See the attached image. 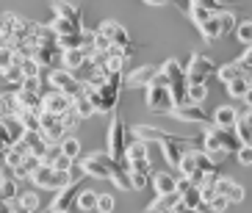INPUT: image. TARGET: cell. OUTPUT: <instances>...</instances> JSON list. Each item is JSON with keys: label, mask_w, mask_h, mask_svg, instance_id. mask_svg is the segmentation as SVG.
<instances>
[{"label": "cell", "mask_w": 252, "mask_h": 213, "mask_svg": "<svg viewBox=\"0 0 252 213\" xmlns=\"http://www.w3.org/2000/svg\"><path fill=\"white\" fill-rule=\"evenodd\" d=\"M81 94L89 97L94 114H111V111L117 108V103H119V91H117V89H111L108 83L100 86V89L89 86V83H81Z\"/></svg>", "instance_id": "6da1fadb"}, {"label": "cell", "mask_w": 252, "mask_h": 213, "mask_svg": "<svg viewBox=\"0 0 252 213\" xmlns=\"http://www.w3.org/2000/svg\"><path fill=\"white\" fill-rule=\"evenodd\" d=\"M163 75H166V81H169V91H172V97H175V105H183V100H186V72H183V66H180V61L178 59H169L163 66H158Z\"/></svg>", "instance_id": "7a4b0ae2"}, {"label": "cell", "mask_w": 252, "mask_h": 213, "mask_svg": "<svg viewBox=\"0 0 252 213\" xmlns=\"http://www.w3.org/2000/svg\"><path fill=\"white\" fill-rule=\"evenodd\" d=\"M183 72H186V83H208V78L216 72V64L202 53H191Z\"/></svg>", "instance_id": "3957f363"}, {"label": "cell", "mask_w": 252, "mask_h": 213, "mask_svg": "<svg viewBox=\"0 0 252 213\" xmlns=\"http://www.w3.org/2000/svg\"><path fill=\"white\" fill-rule=\"evenodd\" d=\"M47 86H50V91H61V94H67V97L81 94V81L69 69H50Z\"/></svg>", "instance_id": "277c9868"}, {"label": "cell", "mask_w": 252, "mask_h": 213, "mask_svg": "<svg viewBox=\"0 0 252 213\" xmlns=\"http://www.w3.org/2000/svg\"><path fill=\"white\" fill-rule=\"evenodd\" d=\"M39 133H42V139L47 141V144H59L64 136H69L67 130H64V125H61L59 117H53V114H47V111H39Z\"/></svg>", "instance_id": "5b68a950"}, {"label": "cell", "mask_w": 252, "mask_h": 213, "mask_svg": "<svg viewBox=\"0 0 252 213\" xmlns=\"http://www.w3.org/2000/svg\"><path fill=\"white\" fill-rule=\"evenodd\" d=\"M147 108L156 114H169L175 108V97L169 86H147Z\"/></svg>", "instance_id": "8992f818"}, {"label": "cell", "mask_w": 252, "mask_h": 213, "mask_svg": "<svg viewBox=\"0 0 252 213\" xmlns=\"http://www.w3.org/2000/svg\"><path fill=\"white\" fill-rule=\"evenodd\" d=\"M175 191L180 194V205H183V208H191V211L205 213V202H202L200 188H197L194 183H189L186 177H180V180H178V188H175Z\"/></svg>", "instance_id": "52a82bcc"}, {"label": "cell", "mask_w": 252, "mask_h": 213, "mask_svg": "<svg viewBox=\"0 0 252 213\" xmlns=\"http://www.w3.org/2000/svg\"><path fill=\"white\" fill-rule=\"evenodd\" d=\"M125 122L122 119H114L111 127H108V155H111L114 161H122V152H125Z\"/></svg>", "instance_id": "ba28073f"}, {"label": "cell", "mask_w": 252, "mask_h": 213, "mask_svg": "<svg viewBox=\"0 0 252 213\" xmlns=\"http://www.w3.org/2000/svg\"><path fill=\"white\" fill-rule=\"evenodd\" d=\"M97 33H103L114 47H133V42H130V36H127L125 25H119V22H114V20H105L103 25L97 28Z\"/></svg>", "instance_id": "9c48e42d"}, {"label": "cell", "mask_w": 252, "mask_h": 213, "mask_svg": "<svg viewBox=\"0 0 252 213\" xmlns=\"http://www.w3.org/2000/svg\"><path fill=\"white\" fill-rule=\"evenodd\" d=\"M42 111H47L53 117H61V114L72 111V97L61 94V91H47V94H42Z\"/></svg>", "instance_id": "30bf717a"}, {"label": "cell", "mask_w": 252, "mask_h": 213, "mask_svg": "<svg viewBox=\"0 0 252 213\" xmlns=\"http://www.w3.org/2000/svg\"><path fill=\"white\" fill-rule=\"evenodd\" d=\"M214 191L222 194V197H227L230 202H244L247 199V188L241 183H236V180H230V177H216Z\"/></svg>", "instance_id": "8fae6325"}, {"label": "cell", "mask_w": 252, "mask_h": 213, "mask_svg": "<svg viewBox=\"0 0 252 213\" xmlns=\"http://www.w3.org/2000/svg\"><path fill=\"white\" fill-rule=\"evenodd\" d=\"M169 114L175 119H180V122H194V125H202V122H205V125H208V114L202 111V105L183 103V105H175Z\"/></svg>", "instance_id": "7c38bea8"}, {"label": "cell", "mask_w": 252, "mask_h": 213, "mask_svg": "<svg viewBox=\"0 0 252 213\" xmlns=\"http://www.w3.org/2000/svg\"><path fill=\"white\" fill-rule=\"evenodd\" d=\"M205 130H208V133H214V139L219 141V147L224 150V155H227V152H236V150L241 147V141L236 139V133H233V130H227V127H216V125H208Z\"/></svg>", "instance_id": "4fadbf2b"}, {"label": "cell", "mask_w": 252, "mask_h": 213, "mask_svg": "<svg viewBox=\"0 0 252 213\" xmlns=\"http://www.w3.org/2000/svg\"><path fill=\"white\" fill-rule=\"evenodd\" d=\"M180 205V194L172 191V194H156V199L147 205L144 213H172L175 208Z\"/></svg>", "instance_id": "5bb4252c"}, {"label": "cell", "mask_w": 252, "mask_h": 213, "mask_svg": "<svg viewBox=\"0 0 252 213\" xmlns=\"http://www.w3.org/2000/svg\"><path fill=\"white\" fill-rule=\"evenodd\" d=\"M50 11H53V17H61V20H67V22H72V25H78V28H83L81 11H78L72 3H67V0H53Z\"/></svg>", "instance_id": "9a60e30c"}, {"label": "cell", "mask_w": 252, "mask_h": 213, "mask_svg": "<svg viewBox=\"0 0 252 213\" xmlns=\"http://www.w3.org/2000/svg\"><path fill=\"white\" fill-rule=\"evenodd\" d=\"M156 72H158V66L144 64V66H139V69H133L127 78H122V83H125V86H130V89L150 86V81H153V75H156Z\"/></svg>", "instance_id": "2e32d148"}, {"label": "cell", "mask_w": 252, "mask_h": 213, "mask_svg": "<svg viewBox=\"0 0 252 213\" xmlns=\"http://www.w3.org/2000/svg\"><path fill=\"white\" fill-rule=\"evenodd\" d=\"M224 89H227V94L233 97V100H250L252 81H250V75H238V78L224 83Z\"/></svg>", "instance_id": "e0dca14e"}, {"label": "cell", "mask_w": 252, "mask_h": 213, "mask_svg": "<svg viewBox=\"0 0 252 213\" xmlns=\"http://www.w3.org/2000/svg\"><path fill=\"white\" fill-rule=\"evenodd\" d=\"M75 197H78V183H69L67 188H59V191H56V199L50 202L47 211H69Z\"/></svg>", "instance_id": "ac0fdd59"}, {"label": "cell", "mask_w": 252, "mask_h": 213, "mask_svg": "<svg viewBox=\"0 0 252 213\" xmlns=\"http://www.w3.org/2000/svg\"><path fill=\"white\" fill-rule=\"evenodd\" d=\"M23 144H25V152L33 155V158H39V161H42V155H45L47 150H50V144H47V141L42 139V133H31V130H25Z\"/></svg>", "instance_id": "d6986e66"}, {"label": "cell", "mask_w": 252, "mask_h": 213, "mask_svg": "<svg viewBox=\"0 0 252 213\" xmlns=\"http://www.w3.org/2000/svg\"><path fill=\"white\" fill-rule=\"evenodd\" d=\"M14 100H17V105H20V111H31V114H39V111H42V94H36V91L17 89Z\"/></svg>", "instance_id": "ffe728a7"}, {"label": "cell", "mask_w": 252, "mask_h": 213, "mask_svg": "<svg viewBox=\"0 0 252 213\" xmlns=\"http://www.w3.org/2000/svg\"><path fill=\"white\" fill-rule=\"evenodd\" d=\"M238 108L236 105H219V108L214 111V125L216 127H227V130H233V125L238 122Z\"/></svg>", "instance_id": "44dd1931"}, {"label": "cell", "mask_w": 252, "mask_h": 213, "mask_svg": "<svg viewBox=\"0 0 252 213\" xmlns=\"http://www.w3.org/2000/svg\"><path fill=\"white\" fill-rule=\"evenodd\" d=\"M150 183H153L156 194H172L178 188V177H172L169 172H153L150 175Z\"/></svg>", "instance_id": "7402d4cb"}, {"label": "cell", "mask_w": 252, "mask_h": 213, "mask_svg": "<svg viewBox=\"0 0 252 213\" xmlns=\"http://www.w3.org/2000/svg\"><path fill=\"white\" fill-rule=\"evenodd\" d=\"M233 133H236V139L241 141V147H250L252 144V125H250V111L238 117V122L233 125Z\"/></svg>", "instance_id": "603a6c76"}, {"label": "cell", "mask_w": 252, "mask_h": 213, "mask_svg": "<svg viewBox=\"0 0 252 213\" xmlns=\"http://www.w3.org/2000/svg\"><path fill=\"white\" fill-rule=\"evenodd\" d=\"M59 152H61V158H67V161L75 163L81 158V141L75 139V136H64L59 141Z\"/></svg>", "instance_id": "cb8c5ba5"}, {"label": "cell", "mask_w": 252, "mask_h": 213, "mask_svg": "<svg viewBox=\"0 0 252 213\" xmlns=\"http://www.w3.org/2000/svg\"><path fill=\"white\" fill-rule=\"evenodd\" d=\"M3 122V130H6V136H8V141L14 144V141H23V136H25V127H23V122L17 117H3L0 119Z\"/></svg>", "instance_id": "d4e9b609"}, {"label": "cell", "mask_w": 252, "mask_h": 213, "mask_svg": "<svg viewBox=\"0 0 252 213\" xmlns=\"http://www.w3.org/2000/svg\"><path fill=\"white\" fill-rule=\"evenodd\" d=\"M31 59L36 61L39 66H50L56 59H61V50H59V47H33Z\"/></svg>", "instance_id": "484cf974"}, {"label": "cell", "mask_w": 252, "mask_h": 213, "mask_svg": "<svg viewBox=\"0 0 252 213\" xmlns=\"http://www.w3.org/2000/svg\"><path fill=\"white\" fill-rule=\"evenodd\" d=\"M81 169H83V177H94V180H108V172L103 169V163H97L92 155H86L81 161Z\"/></svg>", "instance_id": "4316f807"}, {"label": "cell", "mask_w": 252, "mask_h": 213, "mask_svg": "<svg viewBox=\"0 0 252 213\" xmlns=\"http://www.w3.org/2000/svg\"><path fill=\"white\" fill-rule=\"evenodd\" d=\"M161 152H163V158H166V163L178 169V163H180V158H183L186 150H183V144H178V141H163Z\"/></svg>", "instance_id": "83f0119b"}, {"label": "cell", "mask_w": 252, "mask_h": 213, "mask_svg": "<svg viewBox=\"0 0 252 213\" xmlns=\"http://www.w3.org/2000/svg\"><path fill=\"white\" fill-rule=\"evenodd\" d=\"M72 114L78 119H89V117H94V108H92V103H89V97L86 94H75L72 97Z\"/></svg>", "instance_id": "f1b7e54d"}, {"label": "cell", "mask_w": 252, "mask_h": 213, "mask_svg": "<svg viewBox=\"0 0 252 213\" xmlns=\"http://www.w3.org/2000/svg\"><path fill=\"white\" fill-rule=\"evenodd\" d=\"M39 163H42L39 158H33V155H25V158H23V163H17L14 169H11V175H14V180H28V177H31V172L36 169Z\"/></svg>", "instance_id": "f546056e"}, {"label": "cell", "mask_w": 252, "mask_h": 213, "mask_svg": "<svg viewBox=\"0 0 252 213\" xmlns=\"http://www.w3.org/2000/svg\"><path fill=\"white\" fill-rule=\"evenodd\" d=\"M205 97H208V83H189V86H186V103L202 105Z\"/></svg>", "instance_id": "4dcf8cb0"}, {"label": "cell", "mask_w": 252, "mask_h": 213, "mask_svg": "<svg viewBox=\"0 0 252 213\" xmlns=\"http://www.w3.org/2000/svg\"><path fill=\"white\" fill-rule=\"evenodd\" d=\"M61 61H64V69H78V66L86 64V50H64L61 53Z\"/></svg>", "instance_id": "1f68e13d"}, {"label": "cell", "mask_w": 252, "mask_h": 213, "mask_svg": "<svg viewBox=\"0 0 252 213\" xmlns=\"http://www.w3.org/2000/svg\"><path fill=\"white\" fill-rule=\"evenodd\" d=\"M47 28H50L56 36H69V33H75V30H83V28H78V25H72V22L61 20V17H53V20L47 22Z\"/></svg>", "instance_id": "d6a6232c"}, {"label": "cell", "mask_w": 252, "mask_h": 213, "mask_svg": "<svg viewBox=\"0 0 252 213\" xmlns=\"http://www.w3.org/2000/svg\"><path fill=\"white\" fill-rule=\"evenodd\" d=\"M17 197H20L17 180L14 177H3V180H0V199H3V202H14Z\"/></svg>", "instance_id": "836d02e7"}, {"label": "cell", "mask_w": 252, "mask_h": 213, "mask_svg": "<svg viewBox=\"0 0 252 213\" xmlns=\"http://www.w3.org/2000/svg\"><path fill=\"white\" fill-rule=\"evenodd\" d=\"M200 33H202V39H208V42H216V39L222 36V30H219V20H216V14L214 17H208L205 22L200 25Z\"/></svg>", "instance_id": "e575fe53"}, {"label": "cell", "mask_w": 252, "mask_h": 213, "mask_svg": "<svg viewBox=\"0 0 252 213\" xmlns=\"http://www.w3.org/2000/svg\"><path fill=\"white\" fill-rule=\"evenodd\" d=\"M17 208H23L25 213H36L39 211V194L36 191H23L17 197Z\"/></svg>", "instance_id": "d590c367"}, {"label": "cell", "mask_w": 252, "mask_h": 213, "mask_svg": "<svg viewBox=\"0 0 252 213\" xmlns=\"http://www.w3.org/2000/svg\"><path fill=\"white\" fill-rule=\"evenodd\" d=\"M94 202H97V194L94 191H78V197H75V208L78 211H83V213H89V211H94Z\"/></svg>", "instance_id": "8d00e7d4"}, {"label": "cell", "mask_w": 252, "mask_h": 213, "mask_svg": "<svg viewBox=\"0 0 252 213\" xmlns=\"http://www.w3.org/2000/svg\"><path fill=\"white\" fill-rule=\"evenodd\" d=\"M216 75H219L222 83H227V81H233L238 75H247V72H241V66H238L236 61H230V64H224V66H216Z\"/></svg>", "instance_id": "74e56055"}, {"label": "cell", "mask_w": 252, "mask_h": 213, "mask_svg": "<svg viewBox=\"0 0 252 213\" xmlns=\"http://www.w3.org/2000/svg\"><path fill=\"white\" fill-rule=\"evenodd\" d=\"M17 66H20L23 78H39V75H42V66H39L33 59H20V61H17Z\"/></svg>", "instance_id": "f35d334b"}, {"label": "cell", "mask_w": 252, "mask_h": 213, "mask_svg": "<svg viewBox=\"0 0 252 213\" xmlns=\"http://www.w3.org/2000/svg\"><path fill=\"white\" fill-rule=\"evenodd\" d=\"M114 208H117V199L111 194H97V202H94L97 213H114Z\"/></svg>", "instance_id": "ab89813d"}, {"label": "cell", "mask_w": 252, "mask_h": 213, "mask_svg": "<svg viewBox=\"0 0 252 213\" xmlns=\"http://www.w3.org/2000/svg\"><path fill=\"white\" fill-rule=\"evenodd\" d=\"M17 119L23 122V127H25V130L39 133V117H36V114H31V111H20V114H17Z\"/></svg>", "instance_id": "60d3db41"}, {"label": "cell", "mask_w": 252, "mask_h": 213, "mask_svg": "<svg viewBox=\"0 0 252 213\" xmlns=\"http://www.w3.org/2000/svg\"><path fill=\"white\" fill-rule=\"evenodd\" d=\"M236 36H238V42L244 44V47L252 44V22L250 20H244L241 25H236Z\"/></svg>", "instance_id": "b9f144b4"}, {"label": "cell", "mask_w": 252, "mask_h": 213, "mask_svg": "<svg viewBox=\"0 0 252 213\" xmlns=\"http://www.w3.org/2000/svg\"><path fill=\"white\" fill-rule=\"evenodd\" d=\"M216 20H219V30H222V36L227 33V30L236 28V14H233V11H219Z\"/></svg>", "instance_id": "7bdbcfd3"}, {"label": "cell", "mask_w": 252, "mask_h": 213, "mask_svg": "<svg viewBox=\"0 0 252 213\" xmlns=\"http://www.w3.org/2000/svg\"><path fill=\"white\" fill-rule=\"evenodd\" d=\"M230 205H233V202H230L227 197H222V194H214V199H211V202H208L205 208H208L211 213H224Z\"/></svg>", "instance_id": "ee69618b"}, {"label": "cell", "mask_w": 252, "mask_h": 213, "mask_svg": "<svg viewBox=\"0 0 252 213\" xmlns=\"http://www.w3.org/2000/svg\"><path fill=\"white\" fill-rule=\"evenodd\" d=\"M14 64H17V56L8 50V47H3V50H0V75L6 72V69H11Z\"/></svg>", "instance_id": "f6af8a7d"}, {"label": "cell", "mask_w": 252, "mask_h": 213, "mask_svg": "<svg viewBox=\"0 0 252 213\" xmlns=\"http://www.w3.org/2000/svg\"><path fill=\"white\" fill-rule=\"evenodd\" d=\"M23 158H25V155H20L17 150L8 147L6 152H3V166H6V169H14L17 163H23Z\"/></svg>", "instance_id": "bcb514c9"}, {"label": "cell", "mask_w": 252, "mask_h": 213, "mask_svg": "<svg viewBox=\"0 0 252 213\" xmlns=\"http://www.w3.org/2000/svg\"><path fill=\"white\" fill-rule=\"evenodd\" d=\"M127 172H141V175H153V163H150V158H144V161H133L127 163Z\"/></svg>", "instance_id": "7dc6e473"}, {"label": "cell", "mask_w": 252, "mask_h": 213, "mask_svg": "<svg viewBox=\"0 0 252 213\" xmlns=\"http://www.w3.org/2000/svg\"><path fill=\"white\" fill-rule=\"evenodd\" d=\"M191 6H200V8H205V11H214V14H219V11H224L219 0H191Z\"/></svg>", "instance_id": "c3c4849f"}, {"label": "cell", "mask_w": 252, "mask_h": 213, "mask_svg": "<svg viewBox=\"0 0 252 213\" xmlns=\"http://www.w3.org/2000/svg\"><path fill=\"white\" fill-rule=\"evenodd\" d=\"M0 78H3V81H8V83H14V86H20V83H23V72H20V66H17V64L11 66V69H6Z\"/></svg>", "instance_id": "681fc988"}, {"label": "cell", "mask_w": 252, "mask_h": 213, "mask_svg": "<svg viewBox=\"0 0 252 213\" xmlns=\"http://www.w3.org/2000/svg\"><path fill=\"white\" fill-rule=\"evenodd\" d=\"M61 125H64V130H75V127H78V125H81V119H78V117H75V114H72V111H67V114H61Z\"/></svg>", "instance_id": "f907efd6"}, {"label": "cell", "mask_w": 252, "mask_h": 213, "mask_svg": "<svg viewBox=\"0 0 252 213\" xmlns=\"http://www.w3.org/2000/svg\"><path fill=\"white\" fill-rule=\"evenodd\" d=\"M236 158L241 166H252V147H238L236 150Z\"/></svg>", "instance_id": "816d5d0a"}, {"label": "cell", "mask_w": 252, "mask_h": 213, "mask_svg": "<svg viewBox=\"0 0 252 213\" xmlns=\"http://www.w3.org/2000/svg\"><path fill=\"white\" fill-rule=\"evenodd\" d=\"M20 89H25V91H36V94H39V89H42V78H23Z\"/></svg>", "instance_id": "f5cc1de1"}, {"label": "cell", "mask_w": 252, "mask_h": 213, "mask_svg": "<svg viewBox=\"0 0 252 213\" xmlns=\"http://www.w3.org/2000/svg\"><path fill=\"white\" fill-rule=\"evenodd\" d=\"M67 175H69V183H78V180L83 177L81 163H69V166H67Z\"/></svg>", "instance_id": "db71d44e"}, {"label": "cell", "mask_w": 252, "mask_h": 213, "mask_svg": "<svg viewBox=\"0 0 252 213\" xmlns=\"http://www.w3.org/2000/svg\"><path fill=\"white\" fill-rule=\"evenodd\" d=\"M17 89H20V86H14V83H8V81H3V78H0V97H8V94H14Z\"/></svg>", "instance_id": "11a10c76"}, {"label": "cell", "mask_w": 252, "mask_h": 213, "mask_svg": "<svg viewBox=\"0 0 252 213\" xmlns=\"http://www.w3.org/2000/svg\"><path fill=\"white\" fill-rule=\"evenodd\" d=\"M11 97V94H8ZM8 97H0V119L8 117Z\"/></svg>", "instance_id": "9f6ffc18"}, {"label": "cell", "mask_w": 252, "mask_h": 213, "mask_svg": "<svg viewBox=\"0 0 252 213\" xmlns=\"http://www.w3.org/2000/svg\"><path fill=\"white\" fill-rule=\"evenodd\" d=\"M147 6H172V3H178V0H144Z\"/></svg>", "instance_id": "6f0895ef"}, {"label": "cell", "mask_w": 252, "mask_h": 213, "mask_svg": "<svg viewBox=\"0 0 252 213\" xmlns=\"http://www.w3.org/2000/svg\"><path fill=\"white\" fill-rule=\"evenodd\" d=\"M175 213H200V211H191V208H183V205H178V208H175Z\"/></svg>", "instance_id": "680465c9"}, {"label": "cell", "mask_w": 252, "mask_h": 213, "mask_svg": "<svg viewBox=\"0 0 252 213\" xmlns=\"http://www.w3.org/2000/svg\"><path fill=\"white\" fill-rule=\"evenodd\" d=\"M0 213H11V205H8V202H3V199H0Z\"/></svg>", "instance_id": "91938a15"}, {"label": "cell", "mask_w": 252, "mask_h": 213, "mask_svg": "<svg viewBox=\"0 0 252 213\" xmlns=\"http://www.w3.org/2000/svg\"><path fill=\"white\" fill-rule=\"evenodd\" d=\"M0 141H8V136H6V130H3V122H0ZM8 147H11V141H8Z\"/></svg>", "instance_id": "94428289"}, {"label": "cell", "mask_w": 252, "mask_h": 213, "mask_svg": "<svg viewBox=\"0 0 252 213\" xmlns=\"http://www.w3.org/2000/svg\"><path fill=\"white\" fill-rule=\"evenodd\" d=\"M47 213H72V211H47Z\"/></svg>", "instance_id": "6125c7cd"}, {"label": "cell", "mask_w": 252, "mask_h": 213, "mask_svg": "<svg viewBox=\"0 0 252 213\" xmlns=\"http://www.w3.org/2000/svg\"><path fill=\"white\" fill-rule=\"evenodd\" d=\"M3 47H6V42H3V36H0V50H3Z\"/></svg>", "instance_id": "be15d7a7"}, {"label": "cell", "mask_w": 252, "mask_h": 213, "mask_svg": "<svg viewBox=\"0 0 252 213\" xmlns=\"http://www.w3.org/2000/svg\"><path fill=\"white\" fill-rule=\"evenodd\" d=\"M172 213H175V211H172Z\"/></svg>", "instance_id": "e7e4bbea"}, {"label": "cell", "mask_w": 252, "mask_h": 213, "mask_svg": "<svg viewBox=\"0 0 252 213\" xmlns=\"http://www.w3.org/2000/svg\"><path fill=\"white\" fill-rule=\"evenodd\" d=\"M45 213H47V211H45Z\"/></svg>", "instance_id": "03108f58"}]
</instances>
